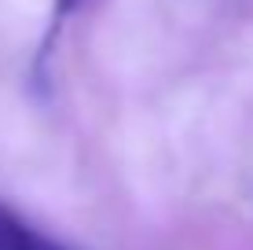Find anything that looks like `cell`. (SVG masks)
Segmentation results:
<instances>
[{"instance_id":"1","label":"cell","mask_w":253,"mask_h":250,"mask_svg":"<svg viewBox=\"0 0 253 250\" xmlns=\"http://www.w3.org/2000/svg\"><path fill=\"white\" fill-rule=\"evenodd\" d=\"M0 250H66V247L44 236L41 228H33L19 210H11L0 199Z\"/></svg>"},{"instance_id":"2","label":"cell","mask_w":253,"mask_h":250,"mask_svg":"<svg viewBox=\"0 0 253 250\" xmlns=\"http://www.w3.org/2000/svg\"><path fill=\"white\" fill-rule=\"evenodd\" d=\"M84 0H55V11H51V30H48V37H44V51H41V59L48 55V45H51V37L59 33V26H63L66 15H74L77 7H81Z\"/></svg>"}]
</instances>
